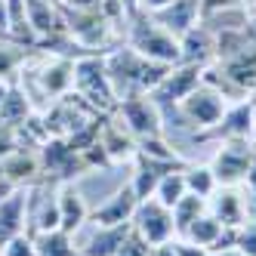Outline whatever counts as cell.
<instances>
[{
  "mask_svg": "<svg viewBox=\"0 0 256 256\" xmlns=\"http://www.w3.org/2000/svg\"><path fill=\"white\" fill-rule=\"evenodd\" d=\"M136 204H139V198H136L133 186H124V188H118L112 198H108L105 204H99L86 219H93V226H124V222L133 219Z\"/></svg>",
  "mask_w": 256,
  "mask_h": 256,
  "instance_id": "11",
  "label": "cell"
},
{
  "mask_svg": "<svg viewBox=\"0 0 256 256\" xmlns=\"http://www.w3.org/2000/svg\"><path fill=\"white\" fill-rule=\"evenodd\" d=\"M207 200H210V204H207L210 213L226 228H238V226L247 222V204H244V198L234 192V186H219Z\"/></svg>",
  "mask_w": 256,
  "mask_h": 256,
  "instance_id": "15",
  "label": "cell"
},
{
  "mask_svg": "<svg viewBox=\"0 0 256 256\" xmlns=\"http://www.w3.org/2000/svg\"><path fill=\"white\" fill-rule=\"evenodd\" d=\"M25 62V50L19 46V44H12V46H6V44H0V78H6V74H12L16 68H19Z\"/></svg>",
  "mask_w": 256,
  "mask_h": 256,
  "instance_id": "27",
  "label": "cell"
},
{
  "mask_svg": "<svg viewBox=\"0 0 256 256\" xmlns=\"http://www.w3.org/2000/svg\"><path fill=\"white\" fill-rule=\"evenodd\" d=\"M226 108H228V99L219 93L216 86H210L204 80H200V86H194L192 93L179 102V112L186 114V120L200 126V130H210V126L226 114Z\"/></svg>",
  "mask_w": 256,
  "mask_h": 256,
  "instance_id": "6",
  "label": "cell"
},
{
  "mask_svg": "<svg viewBox=\"0 0 256 256\" xmlns=\"http://www.w3.org/2000/svg\"><path fill=\"white\" fill-rule=\"evenodd\" d=\"M182 173H186V188L198 198H210L219 188V182H216L210 167H186Z\"/></svg>",
  "mask_w": 256,
  "mask_h": 256,
  "instance_id": "26",
  "label": "cell"
},
{
  "mask_svg": "<svg viewBox=\"0 0 256 256\" xmlns=\"http://www.w3.org/2000/svg\"><path fill=\"white\" fill-rule=\"evenodd\" d=\"M253 136H256V124H253Z\"/></svg>",
  "mask_w": 256,
  "mask_h": 256,
  "instance_id": "43",
  "label": "cell"
},
{
  "mask_svg": "<svg viewBox=\"0 0 256 256\" xmlns=\"http://www.w3.org/2000/svg\"><path fill=\"white\" fill-rule=\"evenodd\" d=\"M133 226L124 222V226H96V234L78 250V256H118L124 241L130 238Z\"/></svg>",
  "mask_w": 256,
  "mask_h": 256,
  "instance_id": "16",
  "label": "cell"
},
{
  "mask_svg": "<svg viewBox=\"0 0 256 256\" xmlns=\"http://www.w3.org/2000/svg\"><path fill=\"white\" fill-rule=\"evenodd\" d=\"M133 160H136V176H133L130 186H133V192H136L139 200L154 198V188H158V182L164 179V173L182 167V160H179V164H173V160H154V158L142 154V152H136Z\"/></svg>",
  "mask_w": 256,
  "mask_h": 256,
  "instance_id": "14",
  "label": "cell"
},
{
  "mask_svg": "<svg viewBox=\"0 0 256 256\" xmlns=\"http://www.w3.org/2000/svg\"><path fill=\"white\" fill-rule=\"evenodd\" d=\"M86 216H90V210L84 204L80 192L74 188V182H62V188H59V228L74 234L86 222Z\"/></svg>",
  "mask_w": 256,
  "mask_h": 256,
  "instance_id": "18",
  "label": "cell"
},
{
  "mask_svg": "<svg viewBox=\"0 0 256 256\" xmlns=\"http://www.w3.org/2000/svg\"><path fill=\"white\" fill-rule=\"evenodd\" d=\"M200 80H204V65H198V62H179V65H173L167 74H164V80L152 90L148 96L158 102V108L179 105L194 86H200Z\"/></svg>",
  "mask_w": 256,
  "mask_h": 256,
  "instance_id": "7",
  "label": "cell"
},
{
  "mask_svg": "<svg viewBox=\"0 0 256 256\" xmlns=\"http://www.w3.org/2000/svg\"><path fill=\"white\" fill-rule=\"evenodd\" d=\"M38 158H40V167H44L46 173H52L59 182H71V176H78L74 170H86L80 152H74V148L68 145V139H62V136L44 139Z\"/></svg>",
  "mask_w": 256,
  "mask_h": 256,
  "instance_id": "9",
  "label": "cell"
},
{
  "mask_svg": "<svg viewBox=\"0 0 256 256\" xmlns=\"http://www.w3.org/2000/svg\"><path fill=\"white\" fill-rule=\"evenodd\" d=\"M253 148L256 145L250 139H226V142H219V152L210 160V170H213L219 186H238V182L247 179L250 160H253Z\"/></svg>",
  "mask_w": 256,
  "mask_h": 256,
  "instance_id": "4",
  "label": "cell"
},
{
  "mask_svg": "<svg viewBox=\"0 0 256 256\" xmlns=\"http://www.w3.org/2000/svg\"><path fill=\"white\" fill-rule=\"evenodd\" d=\"M28 114H31V102H28L25 86H19V84H10L6 96L0 99V124L19 126V124H25V118H28Z\"/></svg>",
  "mask_w": 256,
  "mask_h": 256,
  "instance_id": "22",
  "label": "cell"
},
{
  "mask_svg": "<svg viewBox=\"0 0 256 256\" xmlns=\"http://www.w3.org/2000/svg\"><path fill=\"white\" fill-rule=\"evenodd\" d=\"M247 186H250V192H253V200H256V148H253V160H250V170H247Z\"/></svg>",
  "mask_w": 256,
  "mask_h": 256,
  "instance_id": "37",
  "label": "cell"
},
{
  "mask_svg": "<svg viewBox=\"0 0 256 256\" xmlns=\"http://www.w3.org/2000/svg\"><path fill=\"white\" fill-rule=\"evenodd\" d=\"M234 247L241 250L244 256H256V219H247L244 226H238Z\"/></svg>",
  "mask_w": 256,
  "mask_h": 256,
  "instance_id": "28",
  "label": "cell"
},
{
  "mask_svg": "<svg viewBox=\"0 0 256 256\" xmlns=\"http://www.w3.org/2000/svg\"><path fill=\"white\" fill-rule=\"evenodd\" d=\"M99 145L105 148L108 160H124V158H133L136 154V139L133 133L126 130L124 124H102V130H99Z\"/></svg>",
  "mask_w": 256,
  "mask_h": 256,
  "instance_id": "19",
  "label": "cell"
},
{
  "mask_svg": "<svg viewBox=\"0 0 256 256\" xmlns=\"http://www.w3.org/2000/svg\"><path fill=\"white\" fill-rule=\"evenodd\" d=\"M148 256H176V247H173V241H167V244H154V247L148 250Z\"/></svg>",
  "mask_w": 256,
  "mask_h": 256,
  "instance_id": "36",
  "label": "cell"
},
{
  "mask_svg": "<svg viewBox=\"0 0 256 256\" xmlns=\"http://www.w3.org/2000/svg\"><path fill=\"white\" fill-rule=\"evenodd\" d=\"M210 256H244V253L238 250V247H228V250H213Z\"/></svg>",
  "mask_w": 256,
  "mask_h": 256,
  "instance_id": "39",
  "label": "cell"
},
{
  "mask_svg": "<svg viewBox=\"0 0 256 256\" xmlns=\"http://www.w3.org/2000/svg\"><path fill=\"white\" fill-rule=\"evenodd\" d=\"M130 226H133V232L142 238V241H148L152 247H154V244L173 241V234H176V228H173V210L164 207L158 198L139 200V204H136V213H133V219H130Z\"/></svg>",
  "mask_w": 256,
  "mask_h": 256,
  "instance_id": "5",
  "label": "cell"
},
{
  "mask_svg": "<svg viewBox=\"0 0 256 256\" xmlns=\"http://www.w3.org/2000/svg\"><path fill=\"white\" fill-rule=\"evenodd\" d=\"M6 90H10V84H6L4 78H0V99H4V96H6Z\"/></svg>",
  "mask_w": 256,
  "mask_h": 256,
  "instance_id": "40",
  "label": "cell"
},
{
  "mask_svg": "<svg viewBox=\"0 0 256 256\" xmlns=\"http://www.w3.org/2000/svg\"><path fill=\"white\" fill-rule=\"evenodd\" d=\"M0 179H6V176H4V164H0Z\"/></svg>",
  "mask_w": 256,
  "mask_h": 256,
  "instance_id": "41",
  "label": "cell"
},
{
  "mask_svg": "<svg viewBox=\"0 0 256 256\" xmlns=\"http://www.w3.org/2000/svg\"><path fill=\"white\" fill-rule=\"evenodd\" d=\"M226 234V226L219 222V219L210 213V210H204L194 222L188 226V232L182 234L186 241H192V244H198V247H204V250H216V244H219V238Z\"/></svg>",
  "mask_w": 256,
  "mask_h": 256,
  "instance_id": "20",
  "label": "cell"
},
{
  "mask_svg": "<svg viewBox=\"0 0 256 256\" xmlns=\"http://www.w3.org/2000/svg\"><path fill=\"white\" fill-rule=\"evenodd\" d=\"M16 148H19V126L0 124V160L10 158Z\"/></svg>",
  "mask_w": 256,
  "mask_h": 256,
  "instance_id": "29",
  "label": "cell"
},
{
  "mask_svg": "<svg viewBox=\"0 0 256 256\" xmlns=\"http://www.w3.org/2000/svg\"><path fill=\"white\" fill-rule=\"evenodd\" d=\"M34 80L40 84V90L50 99H62L65 93H71V86H74V59H68V56L50 59L38 74H34Z\"/></svg>",
  "mask_w": 256,
  "mask_h": 256,
  "instance_id": "13",
  "label": "cell"
},
{
  "mask_svg": "<svg viewBox=\"0 0 256 256\" xmlns=\"http://www.w3.org/2000/svg\"><path fill=\"white\" fill-rule=\"evenodd\" d=\"M0 164H4V176L12 182V186H25L34 173H40V158L28 154L25 148H16L10 158H4Z\"/></svg>",
  "mask_w": 256,
  "mask_h": 256,
  "instance_id": "23",
  "label": "cell"
},
{
  "mask_svg": "<svg viewBox=\"0 0 256 256\" xmlns=\"http://www.w3.org/2000/svg\"><path fill=\"white\" fill-rule=\"evenodd\" d=\"M207 210V198H198V194H192V192H186L179 200H176V207H173V228H176V234L182 238L188 232V226L194 222V219Z\"/></svg>",
  "mask_w": 256,
  "mask_h": 256,
  "instance_id": "24",
  "label": "cell"
},
{
  "mask_svg": "<svg viewBox=\"0 0 256 256\" xmlns=\"http://www.w3.org/2000/svg\"><path fill=\"white\" fill-rule=\"evenodd\" d=\"M118 4L124 6L126 16H136V12H139V0H118Z\"/></svg>",
  "mask_w": 256,
  "mask_h": 256,
  "instance_id": "38",
  "label": "cell"
},
{
  "mask_svg": "<svg viewBox=\"0 0 256 256\" xmlns=\"http://www.w3.org/2000/svg\"><path fill=\"white\" fill-rule=\"evenodd\" d=\"M114 112L120 114L124 126L133 133V139H148V136H164L160 126V108L148 93H130L118 99Z\"/></svg>",
  "mask_w": 256,
  "mask_h": 256,
  "instance_id": "3",
  "label": "cell"
},
{
  "mask_svg": "<svg viewBox=\"0 0 256 256\" xmlns=\"http://www.w3.org/2000/svg\"><path fill=\"white\" fill-rule=\"evenodd\" d=\"M0 250H4V247H0Z\"/></svg>",
  "mask_w": 256,
  "mask_h": 256,
  "instance_id": "44",
  "label": "cell"
},
{
  "mask_svg": "<svg viewBox=\"0 0 256 256\" xmlns=\"http://www.w3.org/2000/svg\"><path fill=\"white\" fill-rule=\"evenodd\" d=\"M200 19V10H198V0H173V4L167 10L154 12V22L164 25L170 34H176V38H182L186 31H192Z\"/></svg>",
  "mask_w": 256,
  "mask_h": 256,
  "instance_id": "17",
  "label": "cell"
},
{
  "mask_svg": "<svg viewBox=\"0 0 256 256\" xmlns=\"http://www.w3.org/2000/svg\"><path fill=\"white\" fill-rule=\"evenodd\" d=\"M56 4H62V6H65V4H68V0H56Z\"/></svg>",
  "mask_w": 256,
  "mask_h": 256,
  "instance_id": "42",
  "label": "cell"
},
{
  "mask_svg": "<svg viewBox=\"0 0 256 256\" xmlns=\"http://www.w3.org/2000/svg\"><path fill=\"white\" fill-rule=\"evenodd\" d=\"M148 250H152V244H148V241H142L136 232H130V238L124 241V247H120L118 256H148Z\"/></svg>",
  "mask_w": 256,
  "mask_h": 256,
  "instance_id": "31",
  "label": "cell"
},
{
  "mask_svg": "<svg viewBox=\"0 0 256 256\" xmlns=\"http://www.w3.org/2000/svg\"><path fill=\"white\" fill-rule=\"evenodd\" d=\"M186 167H176V170H170V173H164V179L158 182V188H154V198L160 200L164 207H176V200L186 194L188 188H186V173H182Z\"/></svg>",
  "mask_w": 256,
  "mask_h": 256,
  "instance_id": "25",
  "label": "cell"
},
{
  "mask_svg": "<svg viewBox=\"0 0 256 256\" xmlns=\"http://www.w3.org/2000/svg\"><path fill=\"white\" fill-rule=\"evenodd\" d=\"M105 4V0H68L65 6H71V10H99Z\"/></svg>",
  "mask_w": 256,
  "mask_h": 256,
  "instance_id": "35",
  "label": "cell"
},
{
  "mask_svg": "<svg viewBox=\"0 0 256 256\" xmlns=\"http://www.w3.org/2000/svg\"><path fill=\"white\" fill-rule=\"evenodd\" d=\"M0 256H34V247H31V234H19V238H12L10 244H4Z\"/></svg>",
  "mask_w": 256,
  "mask_h": 256,
  "instance_id": "30",
  "label": "cell"
},
{
  "mask_svg": "<svg viewBox=\"0 0 256 256\" xmlns=\"http://www.w3.org/2000/svg\"><path fill=\"white\" fill-rule=\"evenodd\" d=\"M170 4H173V0H139V12L154 16V12H160V10H167Z\"/></svg>",
  "mask_w": 256,
  "mask_h": 256,
  "instance_id": "33",
  "label": "cell"
},
{
  "mask_svg": "<svg viewBox=\"0 0 256 256\" xmlns=\"http://www.w3.org/2000/svg\"><path fill=\"white\" fill-rule=\"evenodd\" d=\"M31 247H34V256H78L71 234L62 232V228L34 232L31 234Z\"/></svg>",
  "mask_w": 256,
  "mask_h": 256,
  "instance_id": "21",
  "label": "cell"
},
{
  "mask_svg": "<svg viewBox=\"0 0 256 256\" xmlns=\"http://www.w3.org/2000/svg\"><path fill=\"white\" fill-rule=\"evenodd\" d=\"M25 210H28V192L22 186L0 200V247L25 234Z\"/></svg>",
  "mask_w": 256,
  "mask_h": 256,
  "instance_id": "12",
  "label": "cell"
},
{
  "mask_svg": "<svg viewBox=\"0 0 256 256\" xmlns=\"http://www.w3.org/2000/svg\"><path fill=\"white\" fill-rule=\"evenodd\" d=\"M10 34V0H0V38Z\"/></svg>",
  "mask_w": 256,
  "mask_h": 256,
  "instance_id": "34",
  "label": "cell"
},
{
  "mask_svg": "<svg viewBox=\"0 0 256 256\" xmlns=\"http://www.w3.org/2000/svg\"><path fill=\"white\" fill-rule=\"evenodd\" d=\"M253 124H256V108H253V102L250 99H244V102H234V105H228L226 108V114L219 118L210 130H204L200 136H194V139H216V142H226V139H250L253 136Z\"/></svg>",
  "mask_w": 256,
  "mask_h": 256,
  "instance_id": "8",
  "label": "cell"
},
{
  "mask_svg": "<svg viewBox=\"0 0 256 256\" xmlns=\"http://www.w3.org/2000/svg\"><path fill=\"white\" fill-rule=\"evenodd\" d=\"M71 90H78V96L86 99L102 114H112L118 108V96L105 71V56H93V52L78 56L74 59V86Z\"/></svg>",
  "mask_w": 256,
  "mask_h": 256,
  "instance_id": "2",
  "label": "cell"
},
{
  "mask_svg": "<svg viewBox=\"0 0 256 256\" xmlns=\"http://www.w3.org/2000/svg\"><path fill=\"white\" fill-rule=\"evenodd\" d=\"M126 22H130V38H126V46H133L142 59H152V62H160V65H179L182 62L179 38L170 34L164 25H158L154 16L136 12Z\"/></svg>",
  "mask_w": 256,
  "mask_h": 256,
  "instance_id": "1",
  "label": "cell"
},
{
  "mask_svg": "<svg viewBox=\"0 0 256 256\" xmlns=\"http://www.w3.org/2000/svg\"><path fill=\"white\" fill-rule=\"evenodd\" d=\"M25 16H28V25L34 31V38H38V44L68 34L65 10L56 0H25Z\"/></svg>",
  "mask_w": 256,
  "mask_h": 256,
  "instance_id": "10",
  "label": "cell"
},
{
  "mask_svg": "<svg viewBox=\"0 0 256 256\" xmlns=\"http://www.w3.org/2000/svg\"><path fill=\"white\" fill-rule=\"evenodd\" d=\"M173 247H176V256H210V250H204V247H198V244L186 241V238L173 241Z\"/></svg>",
  "mask_w": 256,
  "mask_h": 256,
  "instance_id": "32",
  "label": "cell"
}]
</instances>
